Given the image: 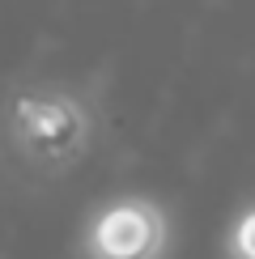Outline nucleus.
Returning a JSON list of instances; mask_svg holds the SVG:
<instances>
[{"label":"nucleus","mask_w":255,"mask_h":259,"mask_svg":"<svg viewBox=\"0 0 255 259\" xmlns=\"http://www.w3.org/2000/svg\"><path fill=\"white\" fill-rule=\"evenodd\" d=\"M102 132L98 94L68 81H21L0 102V157L21 183L68 179Z\"/></svg>","instance_id":"f257e3e1"},{"label":"nucleus","mask_w":255,"mask_h":259,"mask_svg":"<svg viewBox=\"0 0 255 259\" xmlns=\"http://www.w3.org/2000/svg\"><path fill=\"white\" fill-rule=\"evenodd\" d=\"M81 259H166L170 251V217L153 196L128 191L111 196L85 217Z\"/></svg>","instance_id":"f03ea898"},{"label":"nucleus","mask_w":255,"mask_h":259,"mask_svg":"<svg viewBox=\"0 0 255 259\" xmlns=\"http://www.w3.org/2000/svg\"><path fill=\"white\" fill-rule=\"evenodd\" d=\"M221 251H226V259H255V212L251 208H242L238 217H234Z\"/></svg>","instance_id":"7ed1b4c3"}]
</instances>
